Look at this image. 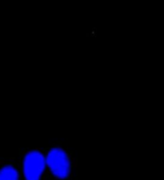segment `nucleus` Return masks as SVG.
<instances>
[{"instance_id": "nucleus-1", "label": "nucleus", "mask_w": 164, "mask_h": 180, "mask_svg": "<svg viewBox=\"0 0 164 180\" xmlns=\"http://www.w3.org/2000/svg\"><path fill=\"white\" fill-rule=\"evenodd\" d=\"M46 167L53 176L59 179H65L70 175L71 162L67 153L60 148H53L45 156Z\"/></svg>"}, {"instance_id": "nucleus-2", "label": "nucleus", "mask_w": 164, "mask_h": 180, "mask_svg": "<svg viewBox=\"0 0 164 180\" xmlns=\"http://www.w3.org/2000/svg\"><path fill=\"white\" fill-rule=\"evenodd\" d=\"M46 168L45 156L37 150H32L23 160V173L26 180H40Z\"/></svg>"}, {"instance_id": "nucleus-3", "label": "nucleus", "mask_w": 164, "mask_h": 180, "mask_svg": "<svg viewBox=\"0 0 164 180\" xmlns=\"http://www.w3.org/2000/svg\"><path fill=\"white\" fill-rule=\"evenodd\" d=\"M0 180H19V173L14 167L4 166L0 169Z\"/></svg>"}]
</instances>
